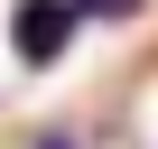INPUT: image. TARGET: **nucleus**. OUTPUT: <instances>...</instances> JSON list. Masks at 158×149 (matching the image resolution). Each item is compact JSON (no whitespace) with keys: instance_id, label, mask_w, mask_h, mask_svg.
Returning <instances> with one entry per match:
<instances>
[{"instance_id":"obj_3","label":"nucleus","mask_w":158,"mask_h":149,"mask_svg":"<svg viewBox=\"0 0 158 149\" xmlns=\"http://www.w3.org/2000/svg\"><path fill=\"white\" fill-rule=\"evenodd\" d=\"M37 149H74V140H37Z\"/></svg>"},{"instance_id":"obj_2","label":"nucleus","mask_w":158,"mask_h":149,"mask_svg":"<svg viewBox=\"0 0 158 149\" xmlns=\"http://www.w3.org/2000/svg\"><path fill=\"white\" fill-rule=\"evenodd\" d=\"M149 0H74V19H102V28H130Z\"/></svg>"},{"instance_id":"obj_1","label":"nucleus","mask_w":158,"mask_h":149,"mask_svg":"<svg viewBox=\"0 0 158 149\" xmlns=\"http://www.w3.org/2000/svg\"><path fill=\"white\" fill-rule=\"evenodd\" d=\"M74 0H10V56L19 65H65V47H74Z\"/></svg>"}]
</instances>
